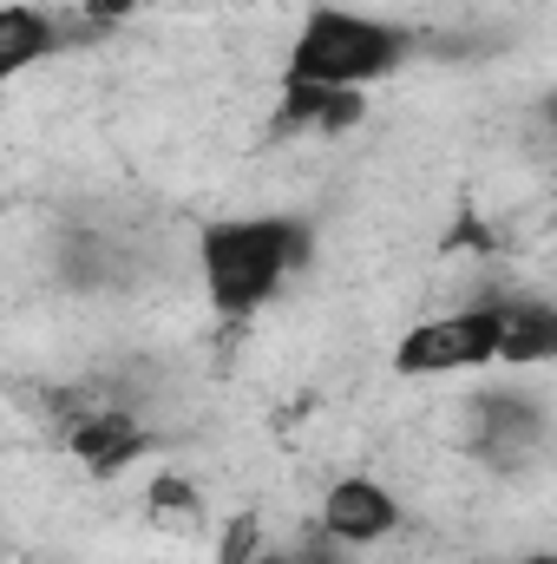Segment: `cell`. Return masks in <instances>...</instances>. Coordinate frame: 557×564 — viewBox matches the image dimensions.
Here are the masks:
<instances>
[{
	"label": "cell",
	"instance_id": "obj_1",
	"mask_svg": "<svg viewBox=\"0 0 557 564\" xmlns=\"http://www.w3.org/2000/svg\"><path fill=\"white\" fill-rule=\"evenodd\" d=\"M190 250H197V289H204L210 315L243 328L308 270L315 230L302 217H288V210H243V217L197 224Z\"/></svg>",
	"mask_w": 557,
	"mask_h": 564
},
{
	"label": "cell",
	"instance_id": "obj_5",
	"mask_svg": "<svg viewBox=\"0 0 557 564\" xmlns=\"http://www.w3.org/2000/svg\"><path fill=\"white\" fill-rule=\"evenodd\" d=\"M53 414H59V426H53L59 446L92 479H119V473H132L144 453H151V426L125 401H112V394H59Z\"/></svg>",
	"mask_w": 557,
	"mask_h": 564
},
{
	"label": "cell",
	"instance_id": "obj_6",
	"mask_svg": "<svg viewBox=\"0 0 557 564\" xmlns=\"http://www.w3.org/2000/svg\"><path fill=\"white\" fill-rule=\"evenodd\" d=\"M401 525H407V506H401V492H394L387 479H374V473H341V479L321 492V506H315V532L335 539V545H348V552L387 545Z\"/></svg>",
	"mask_w": 557,
	"mask_h": 564
},
{
	"label": "cell",
	"instance_id": "obj_2",
	"mask_svg": "<svg viewBox=\"0 0 557 564\" xmlns=\"http://www.w3.org/2000/svg\"><path fill=\"white\" fill-rule=\"evenodd\" d=\"M419 59L414 26L361 13V7H308L288 53H282V86H321V93H374L401 79Z\"/></svg>",
	"mask_w": 557,
	"mask_h": 564
},
{
	"label": "cell",
	"instance_id": "obj_4",
	"mask_svg": "<svg viewBox=\"0 0 557 564\" xmlns=\"http://www.w3.org/2000/svg\"><path fill=\"white\" fill-rule=\"evenodd\" d=\"M551 446V401L525 381L505 388H479L466 401V453L479 466H492L499 479H518L525 466H538Z\"/></svg>",
	"mask_w": 557,
	"mask_h": 564
},
{
	"label": "cell",
	"instance_id": "obj_14",
	"mask_svg": "<svg viewBox=\"0 0 557 564\" xmlns=\"http://www.w3.org/2000/svg\"><path fill=\"white\" fill-rule=\"evenodd\" d=\"M492 564H557L551 552H518V558H492Z\"/></svg>",
	"mask_w": 557,
	"mask_h": 564
},
{
	"label": "cell",
	"instance_id": "obj_12",
	"mask_svg": "<svg viewBox=\"0 0 557 564\" xmlns=\"http://www.w3.org/2000/svg\"><path fill=\"white\" fill-rule=\"evenodd\" d=\"M282 558H288V564H354L361 552H348V545H335V539H321V532L308 525L295 545H282Z\"/></svg>",
	"mask_w": 557,
	"mask_h": 564
},
{
	"label": "cell",
	"instance_id": "obj_9",
	"mask_svg": "<svg viewBox=\"0 0 557 564\" xmlns=\"http://www.w3.org/2000/svg\"><path fill=\"white\" fill-rule=\"evenodd\" d=\"M368 119V93H321V86H282L276 93V112H270V132L276 139H348L354 126Z\"/></svg>",
	"mask_w": 557,
	"mask_h": 564
},
{
	"label": "cell",
	"instance_id": "obj_3",
	"mask_svg": "<svg viewBox=\"0 0 557 564\" xmlns=\"http://www.w3.org/2000/svg\"><path fill=\"white\" fill-rule=\"evenodd\" d=\"M485 368H499V302L492 295L439 308L394 341L401 381H472Z\"/></svg>",
	"mask_w": 557,
	"mask_h": 564
},
{
	"label": "cell",
	"instance_id": "obj_13",
	"mask_svg": "<svg viewBox=\"0 0 557 564\" xmlns=\"http://www.w3.org/2000/svg\"><path fill=\"white\" fill-rule=\"evenodd\" d=\"M151 0H79V20H92V33H112L125 20H139Z\"/></svg>",
	"mask_w": 557,
	"mask_h": 564
},
{
	"label": "cell",
	"instance_id": "obj_10",
	"mask_svg": "<svg viewBox=\"0 0 557 564\" xmlns=\"http://www.w3.org/2000/svg\"><path fill=\"white\" fill-rule=\"evenodd\" d=\"M157 519H177V525H197V512H204V499H197V486L190 479H177V473H157L151 479V499H144Z\"/></svg>",
	"mask_w": 557,
	"mask_h": 564
},
{
	"label": "cell",
	"instance_id": "obj_7",
	"mask_svg": "<svg viewBox=\"0 0 557 564\" xmlns=\"http://www.w3.org/2000/svg\"><path fill=\"white\" fill-rule=\"evenodd\" d=\"M499 302V368L505 375H545L557 361V308L532 289H505Z\"/></svg>",
	"mask_w": 557,
	"mask_h": 564
},
{
	"label": "cell",
	"instance_id": "obj_8",
	"mask_svg": "<svg viewBox=\"0 0 557 564\" xmlns=\"http://www.w3.org/2000/svg\"><path fill=\"white\" fill-rule=\"evenodd\" d=\"M66 46H73V33L53 0H0V86L59 59Z\"/></svg>",
	"mask_w": 557,
	"mask_h": 564
},
{
	"label": "cell",
	"instance_id": "obj_11",
	"mask_svg": "<svg viewBox=\"0 0 557 564\" xmlns=\"http://www.w3.org/2000/svg\"><path fill=\"white\" fill-rule=\"evenodd\" d=\"M263 558V519L256 512H237L217 525V564H256Z\"/></svg>",
	"mask_w": 557,
	"mask_h": 564
}]
</instances>
